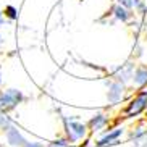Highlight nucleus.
<instances>
[{
  "label": "nucleus",
  "mask_w": 147,
  "mask_h": 147,
  "mask_svg": "<svg viewBox=\"0 0 147 147\" xmlns=\"http://www.w3.org/2000/svg\"><path fill=\"white\" fill-rule=\"evenodd\" d=\"M63 136L69 141V144L79 146L89 139L91 131L87 123L81 121L78 117H63Z\"/></svg>",
  "instance_id": "1"
},
{
  "label": "nucleus",
  "mask_w": 147,
  "mask_h": 147,
  "mask_svg": "<svg viewBox=\"0 0 147 147\" xmlns=\"http://www.w3.org/2000/svg\"><path fill=\"white\" fill-rule=\"evenodd\" d=\"M147 110V86L138 89L121 110V118H136Z\"/></svg>",
  "instance_id": "2"
},
{
  "label": "nucleus",
  "mask_w": 147,
  "mask_h": 147,
  "mask_svg": "<svg viewBox=\"0 0 147 147\" xmlns=\"http://www.w3.org/2000/svg\"><path fill=\"white\" fill-rule=\"evenodd\" d=\"M26 100V95L23 94L21 91L8 87V89H2L0 91V112L10 113L13 112L15 108L20 104H23Z\"/></svg>",
  "instance_id": "3"
},
{
  "label": "nucleus",
  "mask_w": 147,
  "mask_h": 147,
  "mask_svg": "<svg viewBox=\"0 0 147 147\" xmlns=\"http://www.w3.org/2000/svg\"><path fill=\"white\" fill-rule=\"evenodd\" d=\"M126 133V128L123 125L113 126V128H107L104 133L99 134V138L95 141L94 147H113L120 144L121 136Z\"/></svg>",
  "instance_id": "4"
},
{
  "label": "nucleus",
  "mask_w": 147,
  "mask_h": 147,
  "mask_svg": "<svg viewBox=\"0 0 147 147\" xmlns=\"http://www.w3.org/2000/svg\"><path fill=\"white\" fill-rule=\"evenodd\" d=\"M107 86V100L110 105H118L120 102L126 99L128 95V84H123L120 81H115V79H108L105 82Z\"/></svg>",
  "instance_id": "5"
},
{
  "label": "nucleus",
  "mask_w": 147,
  "mask_h": 147,
  "mask_svg": "<svg viewBox=\"0 0 147 147\" xmlns=\"http://www.w3.org/2000/svg\"><path fill=\"white\" fill-rule=\"evenodd\" d=\"M134 69H136V61L129 60V61H126V63H123L121 66H118V68L113 69L110 78L115 79V81H120V82H123V84H128V86H129L131 81H133Z\"/></svg>",
  "instance_id": "6"
},
{
  "label": "nucleus",
  "mask_w": 147,
  "mask_h": 147,
  "mask_svg": "<svg viewBox=\"0 0 147 147\" xmlns=\"http://www.w3.org/2000/svg\"><path fill=\"white\" fill-rule=\"evenodd\" d=\"M108 15H110L117 23H123V24H129L134 18H136V11H134V10L126 8V7H123V5H120V3L112 5Z\"/></svg>",
  "instance_id": "7"
},
{
  "label": "nucleus",
  "mask_w": 147,
  "mask_h": 147,
  "mask_svg": "<svg viewBox=\"0 0 147 147\" xmlns=\"http://www.w3.org/2000/svg\"><path fill=\"white\" fill-rule=\"evenodd\" d=\"M108 125H110V117L104 112H99V113H95V115H92L91 120L87 121V126H89L91 134L104 133V131L108 128Z\"/></svg>",
  "instance_id": "8"
},
{
  "label": "nucleus",
  "mask_w": 147,
  "mask_h": 147,
  "mask_svg": "<svg viewBox=\"0 0 147 147\" xmlns=\"http://www.w3.org/2000/svg\"><path fill=\"white\" fill-rule=\"evenodd\" d=\"M5 134V141H7V146L10 147H23L24 144L28 142V139L26 136L21 133V131L18 129L16 126H11Z\"/></svg>",
  "instance_id": "9"
},
{
  "label": "nucleus",
  "mask_w": 147,
  "mask_h": 147,
  "mask_svg": "<svg viewBox=\"0 0 147 147\" xmlns=\"http://www.w3.org/2000/svg\"><path fill=\"white\" fill-rule=\"evenodd\" d=\"M131 86L136 87V89H142V87L147 86V65L146 63H139V65H136Z\"/></svg>",
  "instance_id": "10"
},
{
  "label": "nucleus",
  "mask_w": 147,
  "mask_h": 147,
  "mask_svg": "<svg viewBox=\"0 0 147 147\" xmlns=\"http://www.w3.org/2000/svg\"><path fill=\"white\" fill-rule=\"evenodd\" d=\"M115 3H120L129 10H134L136 15L144 16L147 13V0H115Z\"/></svg>",
  "instance_id": "11"
},
{
  "label": "nucleus",
  "mask_w": 147,
  "mask_h": 147,
  "mask_svg": "<svg viewBox=\"0 0 147 147\" xmlns=\"http://www.w3.org/2000/svg\"><path fill=\"white\" fill-rule=\"evenodd\" d=\"M11 126H15V121H13V118L10 117V113L0 112V131L7 133Z\"/></svg>",
  "instance_id": "12"
},
{
  "label": "nucleus",
  "mask_w": 147,
  "mask_h": 147,
  "mask_svg": "<svg viewBox=\"0 0 147 147\" xmlns=\"http://www.w3.org/2000/svg\"><path fill=\"white\" fill-rule=\"evenodd\" d=\"M2 11H3V16L7 20H10V21H16L18 20V8L15 5H7Z\"/></svg>",
  "instance_id": "13"
},
{
  "label": "nucleus",
  "mask_w": 147,
  "mask_h": 147,
  "mask_svg": "<svg viewBox=\"0 0 147 147\" xmlns=\"http://www.w3.org/2000/svg\"><path fill=\"white\" fill-rule=\"evenodd\" d=\"M69 146V141L63 136V138H57L53 139V141H50V142L47 144V147H68Z\"/></svg>",
  "instance_id": "14"
},
{
  "label": "nucleus",
  "mask_w": 147,
  "mask_h": 147,
  "mask_svg": "<svg viewBox=\"0 0 147 147\" xmlns=\"http://www.w3.org/2000/svg\"><path fill=\"white\" fill-rule=\"evenodd\" d=\"M23 147H47V146L44 142H40V141H29V139H28V142Z\"/></svg>",
  "instance_id": "15"
},
{
  "label": "nucleus",
  "mask_w": 147,
  "mask_h": 147,
  "mask_svg": "<svg viewBox=\"0 0 147 147\" xmlns=\"http://www.w3.org/2000/svg\"><path fill=\"white\" fill-rule=\"evenodd\" d=\"M5 20H7V18L3 16V11H0V26H3V23H5Z\"/></svg>",
  "instance_id": "16"
},
{
  "label": "nucleus",
  "mask_w": 147,
  "mask_h": 147,
  "mask_svg": "<svg viewBox=\"0 0 147 147\" xmlns=\"http://www.w3.org/2000/svg\"><path fill=\"white\" fill-rule=\"evenodd\" d=\"M2 82H3V78H2V71H0V87H2Z\"/></svg>",
  "instance_id": "17"
},
{
  "label": "nucleus",
  "mask_w": 147,
  "mask_h": 147,
  "mask_svg": "<svg viewBox=\"0 0 147 147\" xmlns=\"http://www.w3.org/2000/svg\"><path fill=\"white\" fill-rule=\"evenodd\" d=\"M144 118H146V121H147V110H146V113H144Z\"/></svg>",
  "instance_id": "18"
},
{
  "label": "nucleus",
  "mask_w": 147,
  "mask_h": 147,
  "mask_svg": "<svg viewBox=\"0 0 147 147\" xmlns=\"http://www.w3.org/2000/svg\"><path fill=\"white\" fill-rule=\"evenodd\" d=\"M0 42H2V36H0Z\"/></svg>",
  "instance_id": "19"
}]
</instances>
